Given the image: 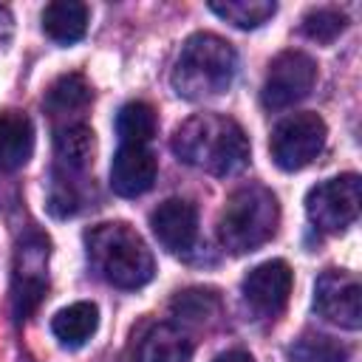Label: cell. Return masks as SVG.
Segmentation results:
<instances>
[{
	"mask_svg": "<svg viewBox=\"0 0 362 362\" xmlns=\"http://www.w3.org/2000/svg\"><path fill=\"white\" fill-rule=\"evenodd\" d=\"M90 96H93V90L82 74H62L45 90V107L54 116H68L74 110H82L90 102Z\"/></svg>",
	"mask_w": 362,
	"mask_h": 362,
	"instance_id": "ac0fdd59",
	"label": "cell"
},
{
	"mask_svg": "<svg viewBox=\"0 0 362 362\" xmlns=\"http://www.w3.org/2000/svg\"><path fill=\"white\" fill-rule=\"evenodd\" d=\"M48 238L37 229H28L14 249V274H11V311L14 320H28L48 291Z\"/></svg>",
	"mask_w": 362,
	"mask_h": 362,
	"instance_id": "5b68a950",
	"label": "cell"
},
{
	"mask_svg": "<svg viewBox=\"0 0 362 362\" xmlns=\"http://www.w3.org/2000/svg\"><path fill=\"white\" fill-rule=\"evenodd\" d=\"M212 362H255L246 351H226V354H218Z\"/></svg>",
	"mask_w": 362,
	"mask_h": 362,
	"instance_id": "d4e9b609",
	"label": "cell"
},
{
	"mask_svg": "<svg viewBox=\"0 0 362 362\" xmlns=\"http://www.w3.org/2000/svg\"><path fill=\"white\" fill-rule=\"evenodd\" d=\"M288 359L291 362H348L351 354L339 339L320 331H305L291 342Z\"/></svg>",
	"mask_w": 362,
	"mask_h": 362,
	"instance_id": "d6986e66",
	"label": "cell"
},
{
	"mask_svg": "<svg viewBox=\"0 0 362 362\" xmlns=\"http://www.w3.org/2000/svg\"><path fill=\"white\" fill-rule=\"evenodd\" d=\"M325 122L317 113H291L272 130V158L280 170L294 173L308 167L325 147Z\"/></svg>",
	"mask_w": 362,
	"mask_h": 362,
	"instance_id": "8992f818",
	"label": "cell"
},
{
	"mask_svg": "<svg viewBox=\"0 0 362 362\" xmlns=\"http://www.w3.org/2000/svg\"><path fill=\"white\" fill-rule=\"evenodd\" d=\"M34 150V127L23 110H0V170H20Z\"/></svg>",
	"mask_w": 362,
	"mask_h": 362,
	"instance_id": "9a60e30c",
	"label": "cell"
},
{
	"mask_svg": "<svg viewBox=\"0 0 362 362\" xmlns=\"http://www.w3.org/2000/svg\"><path fill=\"white\" fill-rule=\"evenodd\" d=\"M88 6L85 3H76V0H57V3H48L42 8V31L45 37H51L54 42H62V45H71L76 40L85 37L88 31Z\"/></svg>",
	"mask_w": 362,
	"mask_h": 362,
	"instance_id": "2e32d148",
	"label": "cell"
},
{
	"mask_svg": "<svg viewBox=\"0 0 362 362\" xmlns=\"http://www.w3.org/2000/svg\"><path fill=\"white\" fill-rule=\"evenodd\" d=\"M209 8L221 20L232 23L238 28H257L269 17H274L277 3H272V0H223V3H218L215 0V3H209Z\"/></svg>",
	"mask_w": 362,
	"mask_h": 362,
	"instance_id": "44dd1931",
	"label": "cell"
},
{
	"mask_svg": "<svg viewBox=\"0 0 362 362\" xmlns=\"http://www.w3.org/2000/svg\"><path fill=\"white\" fill-rule=\"evenodd\" d=\"M156 110L147 102H127L116 116V133L122 144H144L156 136Z\"/></svg>",
	"mask_w": 362,
	"mask_h": 362,
	"instance_id": "ffe728a7",
	"label": "cell"
},
{
	"mask_svg": "<svg viewBox=\"0 0 362 362\" xmlns=\"http://www.w3.org/2000/svg\"><path fill=\"white\" fill-rule=\"evenodd\" d=\"M170 311L184 325H204L218 314V297L209 288H187L173 297Z\"/></svg>",
	"mask_w": 362,
	"mask_h": 362,
	"instance_id": "7402d4cb",
	"label": "cell"
},
{
	"mask_svg": "<svg viewBox=\"0 0 362 362\" xmlns=\"http://www.w3.org/2000/svg\"><path fill=\"white\" fill-rule=\"evenodd\" d=\"M57 167L71 175H85L93 164V130L85 122H68L54 130Z\"/></svg>",
	"mask_w": 362,
	"mask_h": 362,
	"instance_id": "5bb4252c",
	"label": "cell"
},
{
	"mask_svg": "<svg viewBox=\"0 0 362 362\" xmlns=\"http://www.w3.org/2000/svg\"><path fill=\"white\" fill-rule=\"evenodd\" d=\"M359 204H362V184L356 173L328 178L311 187L305 195L308 221L322 232H342L345 226H351L359 215Z\"/></svg>",
	"mask_w": 362,
	"mask_h": 362,
	"instance_id": "52a82bcc",
	"label": "cell"
},
{
	"mask_svg": "<svg viewBox=\"0 0 362 362\" xmlns=\"http://www.w3.org/2000/svg\"><path fill=\"white\" fill-rule=\"evenodd\" d=\"M93 272L116 288H141L153 280L156 260L141 235L127 223H99L85 235Z\"/></svg>",
	"mask_w": 362,
	"mask_h": 362,
	"instance_id": "7a4b0ae2",
	"label": "cell"
},
{
	"mask_svg": "<svg viewBox=\"0 0 362 362\" xmlns=\"http://www.w3.org/2000/svg\"><path fill=\"white\" fill-rule=\"evenodd\" d=\"M317 82V62L303 51H283L272 59L260 99L266 110H283L311 93Z\"/></svg>",
	"mask_w": 362,
	"mask_h": 362,
	"instance_id": "ba28073f",
	"label": "cell"
},
{
	"mask_svg": "<svg viewBox=\"0 0 362 362\" xmlns=\"http://www.w3.org/2000/svg\"><path fill=\"white\" fill-rule=\"evenodd\" d=\"M156 173V156L144 144H122L110 161V187L122 198H136L153 187Z\"/></svg>",
	"mask_w": 362,
	"mask_h": 362,
	"instance_id": "7c38bea8",
	"label": "cell"
},
{
	"mask_svg": "<svg viewBox=\"0 0 362 362\" xmlns=\"http://www.w3.org/2000/svg\"><path fill=\"white\" fill-rule=\"evenodd\" d=\"M96 322H99V311L93 303H74V305L57 311V317L51 320V331L62 345L79 348L96 331Z\"/></svg>",
	"mask_w": 362,
	"mask_h": 362,
	"instance_id": "e0dca14e",
	"label": "cell"
},
{
	"mask_svg": "<svg viewBox=\"0 0 362 362\" xmlns=\"http://www.w3.org/2000/svg\"><path fill=\"white\" fill-rule=\"evenodd\" d=\"M189 359H192L189 337L170 322L150 325L144 334H139L133 345V362H189Z\"/></svg>",
	"mask_w": 362,
	"mask_h": 362,
	"instance_id": "4fadbf2b",
	"label": "cell"
},
{
	"mask_svg": "<svg viewBox=\"0 0 362 362\" xmlns=\"http://www.w3.org/2000/svg\"><path fill=\"white\" fill-rule=\"evenodd\" d=\"M348 25V17L339 8L322 6V8H311L303 17V31L305 37H311L314 42H334Z\"/></svg>",
	"mask_w": 362,
	"mask_h": 362,
	"instance_id": "cb8c5ba5",
	"label": "cell"
},
{
	"mask_svg": "<svg viewBox=\"0 0 362 362\" xmlns=\"http://www.w3.org/2000/svg\"><path fill=\"white\" fill-rule=\"evenodd\" d=\"M314 311L348 331L362 325V286L356 274L342 269H328L314 283Z\"/></svg>",
	"mask_w": 362,
	"mask_h": 362,
	"instance_id": "9c48e42d",
	"label": "cell"
},
{
	"mask_svg": "<svg viewBox=\"0 0 362 362\" xmlns=\"http://www.w3.org/2000/svg\"><path fill=\"white\" fill-rule=\"evenodd\" d=\"M291 283H294V274L288 269L286 260H266L260 266H255L243 283H240V291H243V300L246 305L260 314V317H274L283 311V305L288 303V294H291Z\"/></svg>",
	"mask_w": 362,
	"mask_h": 362,
	"instance_id": "30bf717a",
	"label": "cell"
},
{
	"mask_svg": "<svg viewBox=\"0 0 362 362\" xmlns=\"http://www.w3.org/2000/svg\"><path fill=\"white\" fill-rule=\"evenodd\" d=\"M173 153L204 173L212 175H235L249 164V139L243 127L218 113H198L175 127Z\"/></svg>",
	"mask_w": 362,
	"mask_h": 362,
	"instance_id": "6da1fadb",
	"label": "cell"
},
{
	"mask_svg": "<svg viewBox=\"0 0 362 362\" xmlns=\"http://www.w3.org/2000/svg\"><path fill=\"white\" fill-rule=\"evenodd\" d=\"M235 68H238L235 48L218 34L198 31L181 45L170 79L178 96L201 102L229 90L235 79Z\"/></svg>",
	"mask_w": 362,
	"mask_h": 362,
	"instance_id": "3957f363",
	"label": "cell"
},
{
	"mask_svg": "<svg viewBox=\"0 0 362 362\" xmlns=\"http://www.w3.org/2000/svg\"><path fill=\"white\" fill-rule=\"evenodd\" d=\"M153 235L173 255H187L198 238V212L184 198H167L150 215Z\"/></svg>",
	"mask_w": 362,
	"mask_h": 362,
	"instance_id": "8fae6325",
	"label": "cell"
},
{
	"mask_svg": "<svg viewBox=\"0 0 362 362\" xmlns=\"http://www.w3.org/2000/svg\"><path fill=\"white\" fill-rule=\"evenodd\" d=\"M82 175H71L62 170H54L51 187H48V209L57 218H68L76 215L85 206V195H82V184L76 181Z\"/></svg>",
	"mask_w": 362,
	"mask_h": 362,
	"instance_id": "603a6c76",
	"label": "cell"
},
{
	"mask_svg": "<svg viewBox=\"0 0 362 362\" xmlns=\"http://www.w3.org/2000/svg\"><path fill=\"white\" fill-rule=\"evenodd\" d=\"M280 221V206L272 189L260 184H249L235 189L218 218V238L223 249L232 255H246L263 246L274 232Z\"/></svg>",
	"mask_w": 362,
	"mask_h": 362,
	"instance_id": "277c9868",
	"label": "cell"
}]
</instances>
